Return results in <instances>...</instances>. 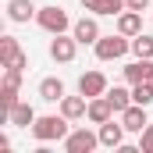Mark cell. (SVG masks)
<instances>
[{"mask_svg":"<svg viewBox=\"0 0 153 153\" xmlns=\"http://www.w3.org/2000/svg\"><path fill=\"white\" fill-rule=\"evenodd\" d=\"M32 135H36L39 143H57V139H64L68 135V117L61 114H43L32 121Z\"/></svg>","mask_w":153,"mask_h":153,"instance_id":"obj_1","label":"cell"},{"mask_svg":"<svg viewBox=\"0 0 153 153\" xmlns=\"http://www.w3.org/2000/svg\"><path fill=\"white\" fill-rule=\"evenodd\" d=\"M36 22H39V29H46V32H53V36H61V32L71 25L68 11H64V7H57V4H50V7H39V11H36Z\"/></svg>","mask_w":153,"mask_h":153,"instance_id":"obj_2","label":"cell"},{"mask_svg":"<svg viewBox=\"0 0 153 153\" xmlns=\"http://www.w3.org/2000/svg\"><path fill=\"white\" fill-rule=\"evenodd\" d=\"M128 50H132V39L121 36V32L96 39V57H100V61H117V57H125Z\"/></svg>","mask_w":153,"mask_h":153,"instance_id":"obj_3","label":"cell"},{"mask_svg":"<svg viewBox=\"0 0 153 153\" xmlns=\"http://www.w3.org/2000/svg\"><path fill=\"white\" fill-rule=\"evenodd\" d=\"M100 146V132H89V128H75L64 135V150L68 153H93Z\"/></svg>","mask_w":153,"mask_h":153,"instance_id":"obj_4","label":"cell"},{"mask_svg":"<svg viewBox=\"0 0 153 153\" xmlns=\"http://www.w3.org/2000/svg\"><path fill=\"white\" fill-rule=\"evenodd\" d=\"M0 64H4V68H25V64H29L25 50L18 46L14 36H0Z\"/></svg>","mask_w":153,"mask_h":153,"instance_id":"obj_5","label":"cell"},{"mask_svg":"<svg viewBox=\"0 0 153 153\" xmlns=\"http://www.w3.org/2000/svg\"><path fill=\"white\" fill-rule=\"evenodd\" d=\"M75 50H78V39L71 36H64V32H61V36H53V43H50V57H53V61H57V64H68V61H75Z\"/></svg>","mask_w":153,"mask_h":153,"instance_id":"obj_6","label":"cell"},{"mask_svg":"<svg viewBox=\"0 0 153 153\" xmlns=\"http://www.w3.org/2000/svg\"><path fill=\"white\" fill-rule=\"evenodd\" d=\"M78 93L89 96V100H93V96H103V93H107V75H103V71H85V75L78 78Z\"/></svg>","mask_w":153,"mask_h":153,"instance_id":"obj_7","label":"cell"},{"mask_svg":"<svg viewBox=\"0 0 153 153\" xmlns=\"http://www.w3.org/2000/svg\"><path fill=\"white\" fill-rule=\"evenodd\" d=\"M71 36H75L82 46H96V39H100V25H96V18H78L75 25H71Z\"/></svg>","mask_w":153,"mask_h":153,"instance_id":"obj_8","label":"cell"},{"mask_svg":"<svg viewBox=\"0 0 153 153\" xmlns=\"http://www.w3.org/2000/svg\"><path fill=\"white\" fill-rule=\"evenodd\" d=\"M121 143H125V125H121V121H103V125H100V146L117 150Z\"/></svg>","mask_w":153,"mask_h":153,"instance_id":"obj_9","label":"cell"},{"mask_svg":"<svg viewBox=\"0 0 153 153\" xmlns=\"http://www.w3.org/2000/svg\"><path fill=\"white\" fill-rule=\"evenodd\" d=\"M150 75H153V61H146V57H135V61L125 68V82H128V85L150 82Z\"/></svg>","mask_w":153,"mask_h":153,"instance_id":"obj_10","label":"cell"},{"mask_svg":"<svg viewBox=\"0 0 153 153\" xmlns=\"http://www.w3.org/2000/svg\"><path fill=\"white\" fill-rule=\"evenodd\" d=\"M117 32H121V36H139V32H143V11H128V7H125V11H121V14H117Z\"/></svg>","mask_w":153,"mask_h":153,"instance_id":"obj_11","label":"cell"},{"mask_svg":"<svg viewBox=\"0 0 153 153\" xmlns=\"http://www.w3.org/2000/svg\"><path fill=\"white\" fill-rule=\"evenodd\" d=\"M121 125H125V132H143L150 121H146V107L143 103H132L128 111H121Z\"/></svg>","mask_w":153,"mask_h":153,"instance_id":"obj_12","label":"cell"},{"mask_svg":"<svg viewBox=\"0 0 153 153\" xmlns=\"http://www.w3.org/2000/svg\"><path fill=\"white\" fill-rule=\"evenodd\" d=\"M85 117H89L93 125H103V121H111V117H114L111 100H107V96H93V100H89V111H85Z\"/></svg>","mask_w":153,"mask_h":153,"instance_id":"obj_13","label":"cell"},{"mask_svg":"<svg viewBox=\"0 0 153 153\" xmlns=\"http://www.w3.org/2000/svg\"><path fill=\"white\" fill-rule=\"evenodd\" d=\"M85 111H89V96H64L61 100V114L68 117V121H78V117H85Z\"/></svg>","mask_w":153,"mask_h":153,"instance_id":"obj_14","label":"cell"},{"mask_svg":"<svg viewBox=\"0 0 153 153\" xmlns=\"http://www.w3.org/2000/svg\"><path fill=\"white\" fill-rule=\"evenodd\" d=\"M39 100L61 103V100H64V82H61V78H43V82H39Z\"/></svg>","mask_w":153,"mask_h":153,"instance_id":"obj_15","label":"cell"},{"mask_svg":"<svg viewBox=\"0 0 153 153\" xmlns=\"http://www.w3.org/2000/svg\"><path fill=\"white\" fill-rule=\"evenodd\" d=\"M36 11H39V7H32V0H11V4H7V18L18 22V25H25Z\"/></svg>","mask_w":153,"mask_h":153,"instance_id":"obj_16","label":"cell"},{"mask_svg":"<svg viewBox=\"0 0 153 153\" xmlns=\"http://www.w3.org/2000/svg\"><path fill=\"white\" fill-rule=\"evenodd\" d=\"M7 121H11V125H18V128H32V121H36V111H32L29 103H14V107L7 111Z\"/></svg>","mask_w":153,"mask_h":153,"instance_id":"obj_17","label":"cell"},{"mask_svg":"<svg viewBox=\"0 0 153 153\" xmlns=\"http://www.w3.org/2000/svg\"><path fill=\"white\" fill-rule=\"evenodd\" d=\"M103 96L111 100V107H114V114H121V111H128V107L135 103V100H132V93H128L125 85H114V89H107Z\"/></svg>","mask_w":153,"mask_h":153,"instance_id":"obj_18","label":"cell"},{"mask_svg":"<svg viewBox=\"0 0 153 153\" xmlns=\"http://www.w3.org/2000/svg\"><path fill=\"white\" fill-rule=\"evenodd\" d=\"M132 53H135V57H146V61H153V36H146V32L132 36Z\"/></svg>","mask_w":153,"mask_h":153,"instance_id":"obj_19","label":"cell"},{"mask_svg":"<svg viewBox=\"0 0 153 153\" xmlns=\"http://www.w3.org/2000/svg\"><path fill=\"white\" fill-rule=\"evenodd\" d=\"M132 100H135V103H143V107H150V103H153V85H150V82L132 85Z\"/></svg>","mask_w":153,"mask_h":153,"instance_id":"obj_20","label":"cell"},{"mask_svg":"<svg viewBox=\"0 0 153 153\" xmlns=\"http://www.w3.org/2000/svg\"><path fill=\"white\" fill-rule=\"evenodd\" d=\"M14 103H18V89H14V85H0V107H4V114H7Z\"/></svg>","mask_w":153,"mask_h":153,"instance_id":"obj_21","label":"cell"},{"mask_svg":"<svg viewBox=\"0 0 153 153\" xmlns=\"http://www.w3.org/2000/svg\"><path fill=\"white\" fill-rule=\"evenodd\" d=\"M125 7H128L125 0H100V11H96V14H111V18H114V14L125 11Z\"/></svg>","mask_w":153,"mask_h":153,"instance_id":"obj_22","label":"cell"},{"mask_svg":"<svg viewBox=\"0 0 153 153\" xmlns=\"http://www.w3.org/2000/svg\"><path fill=\"white\" fill-rule=\"evenodd\" d=\"M139 153H153V121L139 132Z\"/></svg>","mask_w":153,"mask_h":153,"instance_id":"obj_23","label":"cell"},{"mask_svg":"<svg viewBox=\"0 0 153 153\" xmlns=\"http://www.w3.org/2000/svg\"><path fill=\"white\" fill-rule=\"evenodd\" d=\"M4 85H14V89H18V85H22V68H7V71H4Z\"/></svg>","mask_w":153,"mask_h":153,"instance_id":"obj_24","label":"cell"},{"mask_svg":"<svg viewBox=\"0 0 153 153\" xmlns=\"http://www.w3.org/2000/svg\"><path fill=\"white\" fill-rule=\"evenodd\" d=\"M128 4V11H146L150 7V0H125Z\"/></svg>","mask_w":153,"mask_h":153,"instance_id":"obj_25","label":"cell"},{"mask_svg":"<svg viewBox=\"0 0 153 153\" xmlns=\"http://www.w3.org/2000/svg\"><path fill=\"white\" fill-rule=\"evenodd\" d=\"M82 7H85V11H93V14H96V11H100V0H82Z\"/></svg>","mask_w":153,"mask_h":153,"instance_id":"obj_26","label":"cell"},{"mask_svg":"<svg viewBox=\"0 0 153 153\" xmlns=\"http://www.w3.org/2000/svg\"><path fill=\"white\" fill-rule=\"evenodd\" d=\"M150 85H153V75H150Z\"/></svg>","mask_w":153,"mask_h":153,"instance_id":"obj_27","label":"cell"}]
</instances>
